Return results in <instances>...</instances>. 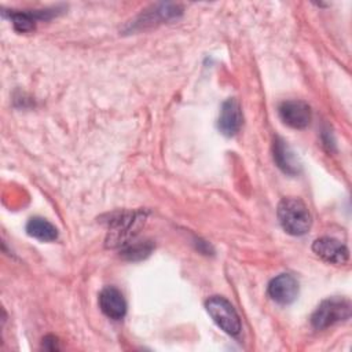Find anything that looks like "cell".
Wrapping results in <instances>:
<instances>
[{"label":"cell","mask_w":352,"mask_h":352,"mask_svg":"<svg viewBox=\"0 0 352 352\" xmlns=\"http://www.w3.org/2000/svg\"><path fill=\"white\" fill-rule=\"evenodd\" d=\"M351 318V302L345 298L333 297L322 301L311 318V323L316 330L327 329L336 323Z\"/></svg>","instance_id":"obj_3"},{"label":"cell","mask_w":352,"mask_h":352,"mask_svg":"<svg viewBox=\"0 0 352 352\" xmlns=\"http://www.w3.org/2000/svg\"><path fill=\"white\" fill-rule=\"evenodd\" d=\"M242 111L238 100L234 98L227 99L220 109L219 120H217V126L220 132L226 136H234L238 133V131L242 126Z\"/></svg>","instance_id":"obj_7"},{"label":"cell","mask_w":352,"mask_h":352,"mask_svg":"<svg viewBox=\"0 0 352 352\" xmlns=\"http://www.w3.org/2000/svg\"><path fill=\"white\" fill-rule=\"evenodd\" d=\"M278 220L290 235H304L311 228L312 217L308 206L300 198H283L278 205Z\"/></svg>","instance_id":"obj_1"},{"label":"cell","mask_w":352,"mask_h":352,"mask_svg":"<svg viewBox=\"0 0 352 352\" xmlns=\"http://www.w3.org/2000/svg\"><path fill=\"white\" fill-rule=\"evenodd\" d=\"M278 111L280 120L294 129H302L311 122V109L302 100H285Z\"/></svg>","instance_id":"obj_5"},{"label":"cell","mask_w":352,"mask_h":352,"mask_svg":"<svg viewBox=\"0 0 352 352\" xmlns=\"http://www.w3.org/2000/svg\"><path fill=\"white\" fill-rule=\"evenodd\" d=\"M54 15L52 11H33V12H11L10 18L15 30L21 33H26L34 29L37 19H48Z\"/></svg>","instance_id":"obj_11"},{"label":"cell","mask_w":352,"mask_h":352,"mask_svg":"<svg viewBox=\"0 0 352 352\" xmlns=\"http://www.w3.org/2000/svg\"><path fill=\"white\" fill-rule=\"evenodd\" d=\"M99 307L102 312L114 320H120L126 314V301L122 293L113 286L104 287L99 294Z\"/></svg>","instance_id":"obj_8"},{"label":"cell","mask_w":352,"mask_h":352,"mask_svg":"<svg viewBox=\"0 0 352 352\" xmlns=\"http://www.w3.org/2000/svg\"><path fill=\"white\" fill-rule=\"evenodd\" d=\"M312 250L316 256H319L322 260L330 264L341 265V264H345L349 258L348 248L338 239H334L330 236L318 238L312 243Z\"/></svg>","instance_id":"obj_4"},{"label":"cell","mask_w":352,"mask_h":352,"mask_svg":"<svg viewBox=\"0 0 352 352\" xmlns=\"http://www.w3.org/2000/svg\"><path fill=\"white\" fill-rule=\"evenodd\" d=\"M274 161L285 173L287 175L298 173L300 165L296 160V155L292 151V148L286 144V142L280 138H276L274 140Z\"/></svg>","instance_id":"obj_9"},{"label":"cell","mask_w":352,"mask_h":352,"mask_svg":"<svg viewBox=\"0 0 352 352\" xmlns=\"http://www.w3.org/2000/svg\"><path fill=\"white\" fill-rule=\"evenodd\" d=\"M268 296L278 304H292L298 296V282L290 274H280L270 282Z\"/></svg>","instance_id":"obj_6"},{"label":"cell","mask_w":352,"mask_h":352,"mask_svg":"<svg viewBox=\"0 0 352 352\" xmlns=\"http://www.w3.org/2000/svg\"><path fill=\"white\" fill-rule=\"evenodd\" d=\"M26 232L43 242H51L58 238V230L43 217H32L26 224Z\"/></svg>","instance_id":"obj_10"},{"label":"cell","mask_w":352,"mask_h":352,"mask_svg":"<svg viewBox=\"0 0 352 352\" xmlns=\"http://www.w3.org/2000/svg\"><path fill=\"white\" fill-rule=\"evenodd\" d=\"M151 250H153V245L150 242L138 241V242H132V243H125L124 249L121 250V254L128 260L136 261V260H142V258L147 257Z\"/></svg>","instance_id":"obj_12"},{"label":"cell","mask_w":352,"mask_h":352,"mask_svg":"<svg viewBox=\"0 0 352 352\" xmlns=\"http://www.w3.org/2000/svg\"><path fill=\"white\" fill-rule=\"evenodd\" d=\"M206 311L213 319V322L227 334L236 337L239 336L242 326H241V319L239 315L236 314L235 308L232 304L221 297V296H213L206 300L205 302Z\"/></svg>","instance_id":"obj_2"}]
</instances>
